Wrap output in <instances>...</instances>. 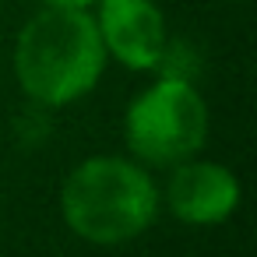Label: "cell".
I'll return each mask as SVG.
<instances>
[{
    "mask_svg": "<svg viewBox=\"0 0 257 257\" xmlns=\"http://www.w3.org/2000/svg\"><path fill=\"white\" fill-rule=\"evenodd\" d=\"M43 4H53V8H92L95 0H43Z\"/></svg>",
    "mask_w": 257,
    "mask_h": 257,
    "instance_id": "obj_7",
    "label": "cell"
},
{
    "mask_svg": "<svg viewBox=\"0 0 257 257\" xmlns=\"http://www.w3.org/2000/svg\"><path fill=\"white\" fill-rule=\"evenodd\" d=\"M106 60L109 57L88 8L46 4L15 39V78L22 92L46 109L85 99L99 85Z\"/></svg>",
    "mask_w": 257,
    "mask_h": 257,
    "instance_id": "obj_1",
    "label": "cell"
},
{
    "mask_svg": "<svg viewBox=\"0 0 257 257\" xmlns=\"http://www.w3.org/2000/svg\"><path fill=\"white\" fill-rule=\"evenodd\" d=\"M92 8H99L92 18L106 57H116L127 71H152L159 64L169 25L155 0H95Z\"/></svg>",
    "mask_w": 257,
    "mask_h": 257,
    "instance_id": "obj_4",
    "label": "cell"
},
{
    "mask_svg": "<svg viewBox=\"0 0 257 257\" xmlns=\"http://www.w3.org/2000/svg\"><path fill=\"white\" fill-rule=\"evenodd\" d=\"M159 204V187L145 166L120 155H92L60 183V215L67 229L95 246L138 239L152 229Z\"/></svg>",
    "mask_w": 257,
    "mask_h": 257,
    "instance_id": "obj_2",
    "label": "cell"
},
{
    "mask_svg": "<svg viewBox=\"0 0 257 257\" xmlns=\"http://www.w3.org/2000/svg\"><path fill=\"white\" fill-rule=\"evenodd\" d=\"M123 138L134 162L173 169L194 159L208 141V106L194 81L159 78L138 92L123 116Z\"/></svg>",
    "mask_w": 257,
    "mask_h": 257,
    "instance_id": "obj_3",
    "label": "cell"
},
{
    "mask_svg": "<svg viewBox=\"0 0 257 257\" xmlns=\"http://www.w3.org/2000/svg\"><path fill=\"white\" fill-rule=\"evenodd\" d=\"M152 71H159V78L194 81V78H197V71H201V57L194 53V46H190V43H183V39L169 36V39H166V46H162V57H159V64H155Z\"/></svg>",
    "mask_w": 257,
    "mask_h": 257,
    "instance_id": "obj_6",
    "label": "cell"
},
{
    "mask_svg": "<svg viewBox=\"0 0 257 257\" xmlns=\"http://www.w3.org/2000/svg\"><path fill=\"white\" fill-rule=\"evenodd\" d=\"M166 208L187 225H218L239 208V180L222 162L183 159L169 173Z\"/></svg>",
    "mask_w": 257,
    "mask_h": 257,
    "instance_id": "obj_5",
    "label": "cell"
}]
</instances>
